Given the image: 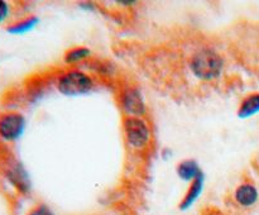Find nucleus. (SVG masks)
<instances>
[{"label":"nucleus","mask_w":259,"mask_h":215,"mask_svg":"<svg viewBox=\"0 0 259 215\" xmlns=\"http://www.w3.org/2000/svg\"><path fill=\"white\" fill-rule=\"evenodd\" d=\"M189 67L197 80L209 82L222 76L224 70V58L214 48L202 47L191 56Z\"/></svg>","instance_id":"obj_1"},{"label":"nucleus","mask_w":259,"mask_h":215,"mask_svg":"<svg viewBox=\"0 0 259 215\" xmlns=\"http://www.w3.org/2000/svg\"><path fill=\"white\" fill-rule=\"evenodd\" d=\"M3 164H4L3 174L9 184L20 194H28L32 190V181L22 162L17 161L14 157L10 156V158H5L3 161Z\"/></svg>","instance_id":"obj_4"},{"label":"nucleus","mask_w":259,"mask_h":215,"mask_svg":"<svg viewBox=\"0 0 259 215\" xmlns=\"http://www.w3.org/2000/svg\"><path fill=\"white\" fill-rule=\"evenodd\" d=\"M27 128V119L18 111L0 114V139L7 143L19 141Z\"/></svg>","instance_id":"obj_5"},{"label":"nucleus","mask_w":259,"mask_h":215,"mask_svg":"<svg viewBox=\"0 0 259 215\" xmlns=\"http://www.w3.org/2000/svg\"><path fill=\"white\" fill-rule=\"evenodd\" d=\"M93 52L90 48L83 47V46H76V47L70 48L66 51L63 55V61L66 65H77V63L83 62L91 57Z\"/></svg>","instance_id":"obj_12"},{"label":"nucleus","mask_w":259,"mask_h":215,"mask_svg":"<svg viewBox=\"0 0 259 215\" xmlns=\"http://www.w3.org/2000/svg\"><path fill=\"white\" fill-rule=\"evenodd\" d=\"M120 108L125 116H142L147 114V103L143 93L137 86H126L120 94Z\"/></svg>","instance_id":"obj_6"},{"label":"nucleus","mask_w":259,"mask_h":215,"mask_svg":"<svg viewBox=\"0 0 259 215\" xmlns=\"http://www.w3.org/2000/svg\"><path fill=\"white\" fill-rule=\"evenodd\" d=\"M121 126L124 139L132 149L142 151L149 146L152 141V131L146 119L142 116H124Z\"/></svg>","instance_id":"obj_3"},{"label":"nucleus","mask_w":259,"mask_h":215,"mask_svg":"<svg viewBox=\"0 0 259 215\" xmlns=\"http://www.w3.org/2000/svg\"><path fill=\"white\" fill-rule=\"evenodd\" d=\"M39 22L40 19L37 15H29V17L24 18V19H20L18 20V22L13 23V24L8 25L7 32L13 35L27 34V33L32 32V30L39 24Z\"/></svg>","instance_id":"obj_11"},{"label":"nucleus","mask_w":259,"mask_h":215,"mask_svg":"<svg viewBox=\"0 0 259 215\" xmlns=\"http://www.w3.org/2000/svg\"><path fill=\"white\" fill-rule=\"evenodd\" d=\"M78 7H80L81 9L88 10V12H94L96 8L95 4L91 2H81V3H78Z\"/></svg>","instance_id":"obj_15"},{"label":"nucleus","mask_w":259,"mask_h":215,"mask_svg":"<svg viewBox=\"0 0 259 215\" xmlns=\"http://www.w3.org/2000/svg\"><path fill=\"white\" fill-rule=\"evenodd\" d=\"M60 94L68 98H77L90 94L95 88L94 78L80 68H70L61 73L56 82Z\"/></svg>","instance_id":"obj_2"},{"label":"nucleus","mask_w":259,"mask_h":215,"mask_svg":"<svg viewBox=\"0 0 259 215\" xmlns=\"http://www.w3.org/2000/svg\"><path fill=\"white\" fill-rule=\"evenodd\" d=\"M259 113V93L245 96L238 108L237 115L239 119H249Z\"/></svg>","instance_id":"obj_10"},{"label":"nucleus","mask_w":259,"mask_h":215,"mask_svg":"<svg viewBox=\"0 0 259 215\" xmlns=\"http://www.w3.org/2000/svg\"><path fill=\"white\" fill-rule=\"evenodd\" d=\"M27 215H56L53 210L46 204H38L28 211Z\"/></svg>","instance_id":"obj_13"},{"label":"nucleus","mask_w":259,"mask_h":215,"mask_svg":"<svg viewBox=\"0 0 259 215\" xmlns=\"http://www.w3.org/2000/svg\"><path fill=\"white\" fill-rule=\"evenodd\" d=\"M176 174L182 181L192 182L194 180H196L197 177L201 176L204 172H202L201 167H200L199 162H197L196 159L186 158L177 164Z\"/></svg>","instance_id":"obj_8"},{"label":"nucleus","mask_w":259,"mask_h":215,"mask_svg":"<svg viewBox=\"0 0 259 215\" xmlns=\"http://www.w3.org/2000/svg\"><path fill=\"white\" fill-rule=\"evenodd\" d=\"M234 199L240 206L250 207L258 201V189L252 184H242L235 189Z\"/></svg>","instance_id":"obj_9"},{"label":"nucleus","mask_w":259,"mask_h":215,"mask_svg":"<svg viewBox=\"0 0 259 215\" xmlns=\"http://www.w3.org/2000/svg\"><path fill=\"white\" fill-rule=\"evenodd\" d=\"M116 4L121 5V7H132V5L137 4L136 0H118Z\"/></svg>","instance_id":"obj_16"},{"label":"nucleus","mask_w":259,"mask_h":215,"mask_svg":"<svg viewBox=\"0 0 259 215\" xmlns=\"http://www.w3.org/2000/svg\"><path fill=\"white\" fill-rule=\"evenodd\" d=\"M204 186H205V175L202 174L201 176L197 177L196 180L190 182L189 189H187L184 199H182L181 202H180V209L181 210L190 209V207H191L192 205L199 200V197L201 196L202 191H204Z\"/></svg>","instance_id":"obj_7"},{"label":"nucleus","mask_w":259,"mask_h":215,"mask_svg":"<svg viewBox=\"0 0 259 215\" xmlns=\"http://www.w3.org/2000/svg\"><path fill=\"white\" fill-rule=\"evenodd\" d=\"M10 15V5L5 0H0V24L4 23Z\"/></svg>","instance_id":"obj_14"}]
</instances>
